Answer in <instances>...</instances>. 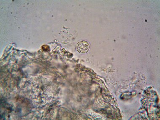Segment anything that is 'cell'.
Instances as JSON below:
<instances>
[{
	"instance_id": "6da1fadb",
	"label": "cell",
	"mask_w": 160,
	"mask_h": 120,
	"mask_svg": "<svg viewBox=\"0 0 160 120\" xmlns=\"http://www.w3.org/2000/svg\"><path fill=\"white\" fill-rule=\"evenodd\" d=\"M89 48V45L88 42L85 41L79 42L77 45L78 51L82 54H85L88 52Z\"/></svg>"
}]
</instances>
